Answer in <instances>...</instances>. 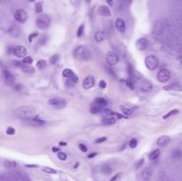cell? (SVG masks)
<instances>
[{
  "label": "cell",
  "mask_w": 182,
  "mask_h": 181,
  "mask_svg": "<svg viewBox=\"0 0 182 181\" xmlns=\"http://www.w3.org/2000/svg\"><path fill=\"white\" fill-rule=\"evenodd\" d=\"M159 155H160V150H159V149H156V150H154L153 152L150 153L149 159H150V160H152V161L156 160V159L159 157Z\"/></svg>",
  "instance_id": "31"
},
{
  "label": "cell",
  "mask_w": 182,
  "mask_h": 181,
  "mask_svg": "<svg viewBox=\"0 0 182 181\" xmlns=\"http://www.w3.org/2000/svg\"><path fill=\"white\" fill-rule=\"evenodd\" d=\"M84 25H81L78 28V29H77V32H76V36H78V37H80L82 35H83L84 33Z\"/></svg>",
  "instance_id": "42"
},
{
  "label": "cell",
  "mask_w": 182,
  "mask_h": 181,
  "mask_svg": "<svg viewBox=\"0 0 182 181\" xmlns=\"http://www.w3.org/2000/svg\"><path fill=\"white\" fill-rule=\"evenodd\" d=\"M94 84H95V79L92 75H88L87 77L84 78V80L83 81V87L86 90L93 88Z\"/></svg>",
  "instance_id": "11"
},
{
  "label": "cell",
  "mask_w": 182,
  "mask_h": 181,
  "mask_svg": "<svg viewBox=\"0 0 182 181\" xmlns=\"http://www.w3.org/2000/svg\"><path fill=\"white\" fill-rule=\"evenodd\" d=\"M139 87H140V90L144 92H149L153 89L152 84L149 81H147V80H143V81L140 82Z\"/></svg>",
  "instance_id": "12"
},
{
  "label": "cell",
  "mask_w": 182,
  "mask_h": 181,
  "mask_svg": "<svg viewBox=\"0 0 182 181\" xmlns=\"http://www.w3.org/2000/svg\"><path fill=\"white\" fill-rule=\"evenodd\" d=\"M170 142H171V138L168 136H166V135H164V136L159 137L158 139H157V141H156V144L158 146L164 147V146H166Z\"/></svg>",
  "instance_id": "15"
},
{
  "label": "cell",
  "mask_w": 182,
  "mask_h": 181,
  "mask_svg": "<svg viewBox=\"0 0 182 181\" xmlns=\"http://www.w3.org/2000/svg\"><path fill=\"white\" fill-rule=\"evenodd\" d=\"M75 58L80 60H88L92 57L91 52L84 46H79L74 51Z\"/></svg>",
  "instance_id": "2"
},
{
  "label": "cell",
  "mask_w": 182,
  "mask_h": 181,
  "mask_svg": "<svg viewBox=\"0 0 182 181\" xmlns=\"http://www.w3.org/2000/svg\"><path fill=\"white\" fill-rule=\"evenodd\" d=\"M17 166L16 162L13 161H4V167L6 169H13Z\"/></svg>",
  "instance_id": "28"
},
{
  "label": "cell",
  "mask_w": 182,
  "mask_h": 181,
  "mask_svg": "<svg viewBox=\"0 0 182 181\" xmlns=\"http://www.w3.org/2000/svg\"><path fill=\"white\" fill-rule=\"evenodd\" d=\"M13 54L17 58H25L27 55V50L26 48L22 45H17L13 48Z\"/></svg>",
  "instance_id": "10"
},
{
  "label": "cell",
  "mask_w": 182,
  "mask_h": 181,
  "mask_svg": "<svg viewBox=\"0 0 182 181\" xmlns=\"http://www.w3.org/2000/svg\"><path fill=\"white\" fill-rule=\"evenodd\" d=\"M9 33H10L11 36H20L21 35V33H22V30H21V28H20L19 26H12L10 28H9Z\"/></svg>",
  "instance_id": "18"
},
{
  "label": "cell",
  "mask_w": 182,
  "mask_h": 181,
  "mask_svg": "<svg viewBox=\"0 0 182 181\" xmlns=\"http://www.w3.org/2000/svg\"><path fill=\"white\" fill-rule=\"evenodd\" d=\"M144 162H145V161H144V159H143V158L138 161V163H136V166H135L136 169H140V168H141L143 166V164H144Z\"/></svg>",
  "instance_id": "43"
},
{
  "label": "cell",
  "mask_w": 182,
  "mask_h": 181,
  "mask_svg": "<svg viewBox=\"0 0 182 181\" xmlns=\"http://www.w3.org/2000/svg\"><path fill=\"white\" fill-rule=\"evenodd\" d=\"M36 109L30 106H22V107H19L16 109L13 110V115L14 116L17 118H20L22 120H28L30 121L35 117L36 115Z\"/></svg>",
  "instance_id": "1"
},
{
  "label": "cell",
  "mask_w": 182,
  "mask_h": 181,
  "mask_svg": "<svg viewBox=\"0 0 182 181\" xmlns=\"http://www.w3.org/2000/svg\"><path fill=\"white\" fill-rule=\"evenodd\" d=\"M50 106L53 107L54 108L57 109H61L66 107L67 106V101L65 99H61V98H52L48 101Z\"/></svg>",
  "instance_id": "5"
},
{
  "label": "cell",
  "mask_w": 182,
  "mask_h": 181,
  "mask_svg": "<svg viewBox=\"0 0 182 181\" xmlns=\"http://www.w3.org/2000/svg\"><path fill=\"white\" fill-rule=\"evenodd\" d=\"M116 123V119L115 117L109 116V117H104L102 119V123L104 125H113Z\"/></svg>",
  "instance_id": "23"
},
{
  "label": "cell",
  "mask_w": 182,
  "mask_h": 181,
  "mask_svg": "<svg viewBox=\"0 0 182 181\" xmlns=\"http://www.w3.org/2000/svg\"><path fill=\"white\" fill-rule=\"evenodd\" d=\"M60 146H66L67 144L65 143V142H60Z\"/></svg>",
  "instance_id": "54"
},
{
  "label": "cell",
  "mask_w": 182,
  "mask_h": 181,
  "mask_svg": "<svg viewBox=\"0 0 182 181\" xmlns=\"http://www.w3.org/2000/svg\"><path fill=\"white\" fill-rule=\"evenodd\" d=\"M99 87L101 88V89H105V88L107 87L106 82L104 81V80H101V81H99Z\"/></svg>",
  "instance_id": "45"
},
{
  "label": "cell",
  "mask_w": 182,
  "mask_h": 181,
  "mask_svg": "<svg viewBox=\"0 0 182 181\" xmlns=\"http://www.w3.org/2000/svg\"><path fill=\"white\" fill-rule=\"evenodd\" d=\"M96 155H97V153H92V154H90V155H88V158H93V157H95Z\"/></svg>",
  "instance_id": "51"
},
{
  "label": "cell",
  "mask_w": 182,
  "mask_h": 181,
  "mask_svg": "<svg viewBox=\"0 0 182 181\" xmlns=\"http://www.w3.org/2000/svg\"><path fill=\"white\" fill-rule=\"evenodd\" d=\"M127 85H128V86H129L132 90L134 89V84H133V83H132V81H131V80H129V81H127Z\"/></svg>",
  "instance_id": "48"
},
{
  "label": "cell",
  "mask_w": 182,
  "mask_h": 181,
  "mask_svg": "<svg viewBox=\"0 0 182 181\" xmlns=\"http://www.w3.org/2000/svg\"><path fill=\"white\" fill-rule=\"evenodd\" d=\"M98 13L99 15L104 16V17H109L111 16V11L107 6H101L99 7L98 9Z\"/></svg>",
  "instance_id": "17"
},
{
  "label": "cell",
  "mask_w": 182,
  "mask_h": 181,
  "mask_svg": "<svg viewBox=\"0 0 182 181\" xmlns=\"http://www.w3.org/2000/svg\"><path fill=\"white\" fill-rule=\"evenodd\" d=\"M22 63H24V64H27V65H31L33 63V59L31 57H30V56H26L25 58H23Z\"/></svg>",
  "instance_id": "38"
},
{
  "label": "cell",
  "mask_w": 182,
  "mask_h": 181,
  "mask_svg": "<svg viewBox=\"0 0 182 181\" xmlns=\"http://www.w3.org/2000/svg\"><path fill=\"white\" fill-rule=\"evenodd\" d=\"M78 147L80 150L82 151V152H84V153H86L87 152V146L85 145H84V144H79L78 145Z\"/></svg>",
  "instance_id": "44"
},
{
  "label": "cell",
  "mask_w": 182,
  "mask_h": 181,
  "mask_svg": "<svg viewBox=\"0 0 182 181\" xmlns=\"http://www.w3.org/2000/svg\"><path fill=\"white\" fill-rule=\"evenodd\" d=\"M14 18L18 22L20 23H24L26 22L27 19H28V14H27L26 11L24 9H18L15 11V13H14Z\"/></svg>",
  "instance_id": "8"
},
{
  "label": "cell",
  "mask_w": 182,
  "mask_h": 181,
  "mask_svg": "<svg viewBox=\"0 0 182 181\" xmlns=\"http://www.w3.org/2000/svg\"><path fill=\"white\" fill-rule=\"evenodd\" d=\"M118 1H120V2H122V3H123V2H126L127 0H118Z\"/></svg>",
  "instance_id": "56"
},
{
  "label": "cell",
  "mask_w": 182,
  "mask_h": 181,
  "mask_svg": "<svg viewBox=\"0 0 182 181\" xmlns=\"http://www.w3.org/2000/svg\"><path fill=\"white\" fill-rule=\"evenodd\" d=\"M161 22L160 21H157V22L155 23L154 27H153V33L155 35H160L162 31V25H160Z\"/></svg>",
  "instance_id": "25"
},
{
  "label": "cell",
  "mask_w": 182,
  "mask_h": 181,
  "mask_svg": "<svg viewBox=\"0 0 182 181\" xmlns=\"http://www.w3.org/2000/svg\"><path fill=\"white\" fill-rule=\"evenodd\" d=\"M106 60H107V63L109 66H116L119 62V56L117 55L116 53L113 52V51H110V52L107 53Z\"/></svg>",
  "instance_id": "7"
},
{
  "label": "cell",
  "mask_w": 182,
  "mask_h": 181,
  "mask_svg": "<svg viewBox=\"0 0 182 181\" xmlns=\"http://www.w3.org/2000/svg\"><path fill=\"white\" fill-rule=\"evenodd\" d=\"M62 75L65 78H67V79H70V78H72L75 75V73L71 69H69V68H66V69H64L62 71Z\"/></svg>",
  "instance_id": "27"
},
{
  "label": "cell",
  "mask_w": 182,
  "mask_h": 181,
  "mask_svg": "<svg viewBox=\"0 0 182 181\" xmlns=\"http://www.w3.org/2000/svg\"><path fill=\"white\" fill-rule=\"evenodd\" d=\"M57 156H58V158H59L60 161H65V160H67V158H68L67 154L66 153H63V152L58 153L57 154Z\"/></svg>",
  "instance_id": "40"
},
{
  "label": "cell",
  "mask_w": 182,
  "mask_h": 181,
  "mask_svg": "<svg viewBox=\"0 0 182 181\" xmlns=\"http://www.w3.org/2000/svg\"><path fill=\"white\" fill-rule=\"evenodd\" d=\"M164 90L168 91V92H182V85L180 84L174 83V84H171L164 86Z\"/></svg>",
  "instance_id": "14"
},
{
  "label": "cell",
  "mask_w": 182,
  "mask_h": 181,
  "mask_svg": "<svg viewBox=\"0 0 182 181\" xmlns=\"http://www.w3.org/2000/svg\"><path fill=\"white\" fill-rule=\"evenodd\" d=\"M37 34L38 33H32L31 34V35L30 36V37H28V40H30V42H32V39L34 38V37H36V36H37Z\"/></svg>",
  "instance_id": "47"
},
{
  "label": "cell",
  "mask_w": 182,
  "mask_h": 181,
  "mask_svg": "<svg viewBox=\"0 0 182 181\" xmlns=\"http://www.w3.org/2000/svg\"><path fill=\"white\" fill-rule=\"evenodd\" d=\"M138 145V140L136 139H132L129 141V146L131 148H135Z\"/></svg>",
  "instance_id": "39"
},
{
  "label": "cell",
  "mask_w": 182,
  "mask_h": 181,
  "mask_svg": "<svg viewBox=\"0 0 182 181\" xmlns=\"http://www.w3.org/2000/svg\"><path fill=\"white\" fill-rule=\"evenodd\" d=\"M105 140H107V138H106V137H101V138H99V139H96V140H95V143H97V144L102 143V142H104Z\"/></svg>",
  "instance_id": "46"
},
{
  "label": "cell",
  "mask_w": 182,
  "mask_h": 181,
  "mask_svg": "<svg viewBox=\"0 0 182 181\" xmlns=\"http://www.w3.org/2000/svg\"><path fill=\"white\" fill-rule=\"evenodd\" d=\"M35 11L36 13H43V4L41 2H37L35 6Z\"/></svg>",
  "instance_id": "36"
},
{
  "label": "cell",
  "mask_w": 182,
  "mask_h": 181,
  "mask_svg": "<svg viewBox=\"0 0 182 181\" xmlns=\"http://www.w3.org/2000/svg\"><path fill=\"white\" fill-rule=\"evenodd\" d=\"M47 67V62L45 60H40L36 62V68L38 69H45Z\"/></svg>",
  "instance_id": "32"
},
{
  "label": "cell",
  "mask_w": 182,
  "mask_h": 181,
  "mask_svg": "<svg viewBox=\"0 0 182 181\" xmlns=\"http://www.w3.org/2000/svg\"><path fill=\"white\" fill-rule=\"evenodd\" d=\"M36 27H37L38 28L43 29L44 30V29H46L50 27L51 18L47 15V14L42 13L36 18Z\"/></svg>",
  "instance_id": "3"
},
{
  "label": "cell",
  "mask_w": 182,
  "mask_h": 181,
  "mask_svg": "<svg viewBox=\"0 0 182 181\" xmlns=\"http://www.w3.org/2000/svg\"><path fill=\"white\" fill-rule=\"evenodd\" d=\"M18 66L21 68V69L23 72L28 73V74H32V73L35 72V68L31 67L30 65H27V64H24V63H18Z\"/></svg>",
  "instance_id": "20"
},
{
  "label": "cell",
  "mask_w": 182,
  "mask_h": 181,
  "mask_svg": "<svg viewBox=\"0 0 182 181\" xmlns=\"http://www.w3.org/2000/svg\"><path fill=\"white\" fill-rule=\"evenodd\" d=\"M115 25H116V29H117L118 32L123 33L125 31L126 27H125V23H124V21H123V19H121V18L116 19V22H115Z\"/></svg>",
  "instance_id": "16"
},
{
  "label": "cell",
  "mask_w": 182,
  "mask_h": 181,
  "mask_svg": "<svg viewBox=\"0 0 182 181\" xmlns=\"http://www.w3.org/2000/svg\"><path fill=\"white\" fill-rule=\"evenodd\" d=\"M28 1H30V2H34L35 0H28Z\"/></svg>",
  "instance_id": "58"
},
{
  "label": "cell",
  "mask_w": 182,
  "mask_h": 181,
  "mask_svg": "<svg viewBox=\"0 0 182 181\" xmlns=\"http://www.w3.org/2000/svg\"><path fill=\"white\" fill-rule=\"evenodd\" d=\"M101 172H102L104 174H110V173L112 172V169H111V167L109 165L105 164L101 167Z\"/></svg>",
  "instance_id": "34"
},
{
  "label": "cell",
  "mask_w": 182,
  "mask_h": 181,
  "mask_svg": "<svg viewBox=\"0 0 182 181\" xmlns=\"http://www.w3.org/2000/svg\"><path fill=\"white\" fill-rule=\"evenodd\" d=\"M30 123L31 124H33L34 126H43L44 124L45 123V122L42 120L41 118H39V116H36L35 117H33L32 119L30 120Z\"/></svg>",
  "instance_id": "21"
},
{
  "label": "cell",
  "mask_w": 182,
  "mask_h": 181,
  "mask_svg": "<svg viewBox=\"0 0 182 181\" xmlns=\"http://www.w3.org/2000/svg\"><path fill=\"white\" fill-rule=\"evenodd\" d=\"M3 77L4 79V82L8 84H13L14 81H15V77H13V75L12 74L10 71H8V70H6V69L3 70Z\"/></svg>",
  "instance_id": "13"
},
{
  "label": "cell",
  "mask_w": 182,
  "mask_h": 181,
  "mask_svg": "<svg viewBox=\"0 0 182 181\" xmlns=\"http://www.w3.org/2000/svg\"><path fill=\"white\" fill-rule=\"evenodd\" d=\"M119 177H120V174H116L115 177H113L109 181H116V180H117V178H119Z\"/></svg>",
  "instance_id": "49"
},
{
  "label": "cell",
  "mask_w": 182,
  "mask_h": 181,
  "mask_svg": "<svg viewBox=\"0 0 182 181\" xmlns=\"http://www.w3.org/2000/svg\"><path fill=\"white\" fill-rule=\"evenodd\" d=\"M94 104L97 105V106H99V107H100L101 108H102V107H107L108 102H107V100L104 99V98L99 97V98H97V99H94Z\"/></svg>",
  "instance_id": "22"
},
{
  "label": "cell",
  "mask_w": 182,
  "mask_h": 181,
  "mask_svg": "<svg viewBox=\"0 0 182 181\" xmlns=\"http://www.w3.org/2000/svg\"><path fill=\"white\" fill-rule=\"evenodd\" d=\"M172 158L175 159V160H179L182 157V151L180 149H175V150L172 152Z\"/></svg>",
  "instance_id": "30"
},
{
  "label": "cell",
  "mask_w": 182,
  "mask_h": 181,
  "mask_svg": "<svg viewBox=\"0 0 182 181\" xmlns=\"http://www.w3.org/2000/svg\"><path fill=\"white\" fill-rule=\"evenodd\" d=\"M42 170H43L44 172L48 173V174H56L57 173V172L54 170V169L50 168V167H44Z\"/></svg>",
  "instance_id": "37"
},
{
  "label": "cell",
  "mask_w": 182,
  "mask_h": 181,
  "mask_svg": "<svg viewBox=\"0 0 182 181\" xmlns=\"http://www.w3.org/2000/svg\"><path fill=\"white\" fill-rule=\"evenodd\" d=\"M15 129L13 128V127H8V128L6 129V134L7 135H14L15 134Z\"/></svg>",
  "instance_id": "41"
},
{
  "label": "cell",
  "mask_w": 182,
  "mask_h": 181,
  "mask_svg": "<svg viewBox=\"0 0 182 181\" xmlns=\"http://www.w3.org/2000/svg\"><path fill=\"white\" fill-rule=\"evenodd\" d=\"M101 110H102V108H101L100 107L97 106V105H95V104H93V106L91 107V108H90V111H91V113H93V114H98L101 111Z\"/></svg>",
  "instance_id": "33"
},
{
  "label": "cell",
  "mask_w": 182,
  "mask_h": 181,
  "mask_svg": "<svg viewBox=\"0 0 182 181\" xmlns=\"http://www.w3.org/2000/svg\"><path fill=\"white\" fill-rule=\"evenodd\" d=\"M77 166H79V163H76V165H75V167H74V168H76Z\"/></svg>",
  "instance_id": "55"
},
{
  "label": "cell",
  "mask_w": 182,
  "mask_h": 181,
  "mask_svg": "<svg viewBox=\"0 0 182 181\" xmlns=\"http://www.w3.org/2000/svg\"><path fill=\"white\" fill-rule=\"evenodd\" d=\"M60 60V55L59 54H53L50 57L49 59V62L51 65H55L57 64L58 61H59Z\"/></svg>",
  "instance_id": "29"
},
{
  "label": "cell",
  "mask_w": 182,
  "mask_h": 181,
  "mask_svg": "<svg viewBox=\"0 0 182 181\" xmlns=\"http://www.w3.org/2000/svg\"><path fill=\"white\" fill-rule=\"evenodd\" d=\"M105 37L106 36L103 31H98V32H96L95 35H94V38H95V40L99 43L102 42L104 39H105Z\"/></svg>",
  "instance_id": "26"
},
{
  "label": "cell",
  "mask_w": 182,
  "mask_h": 181,
  "mask_svg": "<svg viewBox=\"0 0 182 181\" xmlns=\"http://www.w3.org/2000/svg\"><path fill=\"white\" fill-rule=\"evenodd\" d=\"M149 41L147 38L146 37H140L136 41V48H137L138 51H145L146 49L149 47Z\"/></svg>",
  "instance_id": "9"
},
{
  "label": "cell",
  "mask_w": 182,
  "mask_h": 181,
  "mask_svg": "<svg viewBox=\"0 0 182 181\" xmlns=\"http://www.w3.org/2000/svg\"><path fill=\"white\" fill-rule=\"evenodd\" d=\"M107 3L108 4V6H112V4H113V0H107Z\"/></svg>",
  "instance_id": "53"
},
{
  "label": "cell",
  "mask_w": 182,
  "mask_h": 181,
  "mask_svg": "<svg viewBox=\"0 0 182 181\" xmlns=\"http://www.w3.org/2000/svg\"><path fill=\"white\" fill-rule=\"evenodd\" d=\"M153 175V170L150 168H145L140 173V176L144 180H149Z\"/></svg>",
  "instance_id": "19"
},
{
  "label": "cell",
  "mask_w": 182,
  "mask_h": 181,
  "mask_svg": "<svg viewBox=\"0 0 182 181\" xmlns=\"http://www.w3.org/2000/svg\"><path fill=\"white\" fill-rule=\"evenodd\" d=\"M120 109L122 111V113L125 116H132L133 111H134V108H129V107H126L124 106H120Z\"/></svg>",
  "instance_id": "24"
},
{
  "label": "cell",
  "mask_w": 182,
  "mask_h": 181,
  "mask_svg": "<svg viewBox=\"0 0 182 181\" xmlns=\"http://www.w3.org/2000/svg\"><path fill=\"white\" fill-rule=\"evenodd\" d=\"M179 113V110L178 109H173V110H171V111L169 112V113H167L165 116H164V117H162V118H164V120H166V119H168V118H170V117L171 116H174V115H177Z\"/></svg>",
  "instance_id": "35"
},
{
  "label": "cell",
  "mask_w": 182,
  "mask_h": 181,
  "mask_svg": "<svg viewBox=\"0 0 182 181\" xmlns=\"http://www.w3.org/2000/svg\"><path fill=\"white\" fill-rule=\"evenodd\" d=\"M171 74L167 68H162L157 73V79L160 83H166L171 79Z\"/></svg>",
  "instance_id": "6"
},
{
  "label": "cell",
  "mask_w": 182,
  "mask_h": 181,
  "mask_svg": "<svg viewBox=\"0 0 182 181\" xmlns=\"http://www.w3.org/2000/svg\"><path fill=\"white\" fill-rule=\"evenodd\" d=\"M4 1V0H0V2H1V3H3Z\"/></svg>",
  "instance_id": "57"
},
{
  "label": "cell",
  "mask_w": 182,
  "mask_h": 181,
  "mask_svg": "<svg viewBox=\"0 0 182 181\" xmlns=\"http://www.w3.org/2000/svg\"><path fill=\"white\" fill-rule=\"evenodd\" d=\"M145 65H146V67H147V69L153 71V70L156 69L157 67H158L159 60L157 59L156 56L149 55V56H147V57L145 58Z\"/></svg>",
  "instance_id": "4"
},
{
  "label": "cell",
  "mask_w": 182,
  "mask_h": 181,
  "mask_svg": "<svg viewBox=\"0 0 182 181\" xmlns=\"http://www.w3.org/2000/svg\"><path fill=\"white\" fill-rule=\"evenodd\" d=\"M25 166L28 168H37L38 167V165H34V164H26Z\"/></svg>",
  "instance_id": "50"
},
{
  "label": "cell",
  "mask_w": 182,
  "mask_h": 181,
  "mask_svg": "<svg viewBox=\"0 0 182 181\" xmlns=\"http://www.w3.org/2000/svg\"><path fill=\"white\" fill-rule=\"evenodd\" d=\"M52 152H59L60 148L59 147H55V146H54V147H52Z\"/></svg>",
  "instance_id": "52"
}]
</instances>
